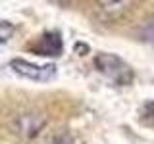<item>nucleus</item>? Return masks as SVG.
I'll list each match as a JSON object with an SVG mask.
<instances>
[{
	"instance_id": "nucleus-5",
	"label": "nucleus",
	"mask_w": 154,
	"mask_h": 144,
	"mask_svg": "<svg viewBox=\"0 0 154 144\" xmlns=\"http://www.w3.org/2000/svg\"><path fill=\"white\" fill-rule=\"evenodd\" d=\"M12 35H14V25L10 21H0V44H4Z\"/></svg>"
},
{
	"instance_id": "nucleus-8",
	"label": "nucleus",
	"mask_w": 154,
	"mask_h": 144,
	"mask_svg": "<svg viewBox=\"0 0 154 144\" xmlns=\"http://www.w3.org/2000/svg\"><path fill=\"white\" fill-rule=\"evenodd\" d=\"M146 40L154 46V19L146 25Z\"/></svg>"
},
{
	"instance_id": "nucleus-7",
	"label": "nucleus",
	"mask_w": 154,
	"mask_h": 144,
	"mask_svg": "<svg viewBox=\"0 0 154 144\" xmlns=\"http://www.w3.org/2000/svg\"><path fill=\"white\" fill-rule=\"evenodd\" d=\"M50 144H73V140H71V136L67 133H62V134H58Z\"/></svg>"
},
{
	"instance_id": "nucleus-1",
	"label": "nucleus",
	"mask_w": 154,
	"mask_h": 144,
	"mask_svg": "<svg viewBox=\"0 0 154 144\" xmlns=\"http://www.w3.org/2000/svg\"><path fill=\"white\" fill-rule=\"evenodd\" d=\"M94 67L100 75H104L108 81H112L118 86H127L133 83L135 73L131 65L125 64L119 56L110 54V52H100L94 56Z\"/></svg>"
},
{
	"instance_id": "nucleus-6",
	"label": "nucleus",
	"mask_w": 154,
	"mask_h": 144,
	"mask_svg": "<svg viewBox=\"0 0 154 144\" xmlns=\"http://www.w3.org/2000/svg\"><path fill=\"white\" fill-rule=\"evenodd\" d=\"M141 115H143V121H146V115H148V123H154V100H148L143 106Z\"/></svg>"
},
{
	"instance_id": "nucleus-2",
	"label": "nucleus",
	"mask_w": 154,
	"mask_h": 144,
	"mask_svg": "<svg viewBox=\"0 0 154 144\" xmlns=\"http://www.w3.org/2000/svg\"><path fill=\"white\" fill-rule=\"evenodd\" d=\"M10 69L16 75L23 77V79H29V81H35V83H46V81H52L56 77V65L54 64L37 65L33 62L21 60V58H14L10 62Z\"/></svg>"
},
{
	"instance_id": "nucleus-3",
	"label": "nucleus",
	"mask_w": 154,
	"mask_h": 144,
	"mask_svg": "<svg viewBox=\"0 0 154 144\" xmlns=\"http://www.w3.org/2000/svg\"><path fill=\"white\" fill-rule=\"evenodd\" d=\"M29 50H31L33 54H37V56H46V58L56 56L58 58L62 52H64V40H62L60 31L42 33L33 44H29Z\"/></svg>"
},
{
	"instance_id": "nucleus-4",
	"label": "nucleus",
	"mask_w": 154,
	"mask_h": 144,
	"mask_svg": "<svg viewBox=\"0 0 154 144\" xmlns=\"http://www.w3.org/2000/svg\"><path fill=\"white\" fill-rule=\"evenodd\" d=\"M45 125V119H38L37 115L33 113H27V115H21L19 117V131L27 136H35V134L41 131V127Z\"/></svg>"
}]
</instances>
